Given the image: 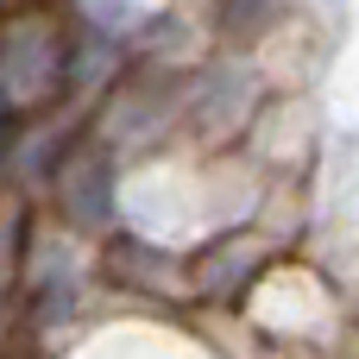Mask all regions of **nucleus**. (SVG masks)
I'll return each instance as SVG.
<instances>
[{
    "instance_id": "obj_3",
    "label": "nucleus",
    "mask_w": 359,
    "mask_h": 359,
    "mask_svg": "<svg viewBox=\"0 0 359 359\" xmlns=\"http://www.w3.org/2000/svg\"><path fill=\"white\" fill-rule=\"evenodd\" d=\"M6 145H13V114L0 107V158H6Z\"/></svg>"
},
{
    "instance_id": "obj_1",
    "label": "nucleus",
    "mask_w": 359,
    "mask_h": 359,
    "mask_svg": "<svg viewBox=\"0 0 359 359\" xmlns=\"http://www.w3.org/2000/svg\"><path fill=\"white\" fill-rule=\"evenodd\" d=\"M69 76V50L57 38V25L25 19L0 38V107L6 114H38Z\"/></svg>"
},
{
    "instance_id": "obj_4",
    "label": "nucleus",
    "mask_w": 359,
    "mask_h": 359,
    "mask_svg": "<svg viewBox=\"0 0 359 359\" xmlns=\"http://www.w3.org/2000/svg\"><path fill=\"white\" fill-rule=\"evenodd\" d=\"M13 6H19V0H0V13H13Z\"/></svg>"
},
{
    "instance_id": "obj_2",
    "label": "nucleus",
    "mask_w": 359,
    "mask_h": 359,
    "mask_svg": "<svg viewBox=\"0 0 359 359\" xmlns=\"http://www.w3.org/2000/svg\"><path fill=\"white\" fill-rule=\"evenodd\" d=\"M114 164H107V151H76L69 164H63V208H69V221L76 227H101L107 221V208H114Z\"/></svg>"
}]
</instances>
